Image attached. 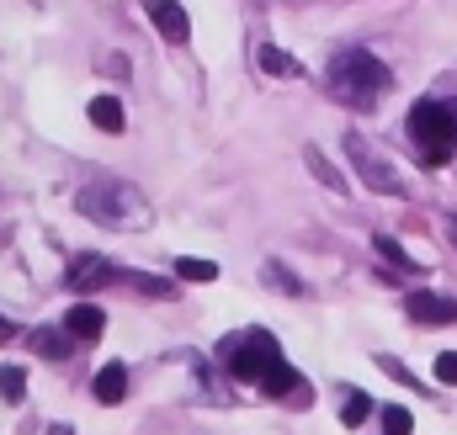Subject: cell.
Here are the masks:
<instances>
[{
    "label": "cell",
    "instance_id": "cell-22",
    "mask_svg": "<svg viewBox=\"0 0 457 435\" xmlns=\"http://www.w3.org/2000/svg\"><path fill=\"white\" fill-rule=\"evenodd\" d=\"M378 366H383V372H388L394 382H410V388H420V382H415V377L404 372V361H394V356H378Z\"/></svg>",
    "mask_w": 457,
    "mask_h": 435
},
{
    "label": "cell",
    "instance_id": "cell-15",
    "mask_svg": "<svg viewBox=\"0 0 457 435\" xmlns=\"http://www.w3.org/2000/svg\"><path fill=\"white\" fill-rule=\"evenodd\" d=\"M70 340H75V334H54V329H37V334H32V350H43V356H59V361H64V356H70Z\"/></svg>",
    "mask_w": 457,
    "mask_h": 435
},
{
    "label": "cell",
    "instance_id": "cell-11",
    "mask_svg": "<svg viewBox=\"0 0 457 435\" xmlns=\"http://www.w3.org/2000/svg\"><path fill=\"white\" fill-rule=\"evenodd\" d=\"M112 276H117V266L96 260V255H80L75 271H70V287H96V282H112Z\"/></svg>",
    "mask_w": 457,
    "mask_h": 435
},
{
    "label": "cell",
    "instance_id": "cell-25",
    "mask_svg": "<svg viewBox=\"0 0 457 435\" xmlns=\"http://www.w3.org/2000/svg\"><path fill=\"white\" fill-rule=\"evenodd\" d=\"M447 234H453V244H457V218H447Z\"/></svg>",
    "mask_w": 457,
    "mask_h": 435
},
{
    "label": "cell",
    "instance_id": "cell-16",
    "mask_svg": "<svg viewBox=\"0 0 457 435\" xmlns=\"http://www.w3.org/2000/svg\"><path fill=\"white\" fill-rule=\"evenodd\" d=\"M303 160H309V170H314V176H320V181H325V186H330V192H345L341 170H336V165H330V160H325V154H320V149H309V154H303Z\"/></svg>",
    "mask_w": 457,
    "mask_h": 435
},
{
    "label": "cell",
    "instance_id": "cell-1",
    "mask_svg": "<svg viewBox=\"0 0 457 435\" xmlns=\"http://www.w3.org/2000/svg\"><path fill=\"white\" fill-rule=\"evenodd\" d=\"M224 361L239 382H255V388H266L271 398H282V393L298 388V372L282 361V350H277V340H271L266 329H250V334H239L234 345L224 340Z\"/></svg>",
    "mask_w": 457,
    "mask_h": 435
},
{
    "label": "cell",
    "instance_id": "cell-10",
    "mask_svg": "<svg viewBox=\"0 0 457 435\" xmlns=\"http://www.w3.org/2000/svg\"><path fill=\"white\" fill-rule=\"evenodd\" d=\"M91 393H96V404H122V393H128V366H102L96 372V382H91Z\"/></svg>",
    "mask_w": 457,
    "mask_h": 435
},
{
    "label": "cell",
    "instance_id": "cell-20",
    "mask_svg": "<svg viewBox=\"0 0 457 435\" xmlns=\"http://www.w3.org/2000/svg\"><path fill=\"white\" fill-rule=\"evenodd\" d=\"M266 282H277L287 298H298V292H303V282H298V276H287V266H266Z\"/></svg>",
    "mask_w": 457,
    "mask_h": 435
},
{
    "label": "cell",
    "instance_id": "cell-12",
    "mask_svg": "<svg viewBox=\"0 0 457 435\" xmlns=\"http://www.w3.org/2000/svg\"><path fill=\"white\" fill-rule=\"evenodd\" d=\"M91 122H96L102 133H122V107H117V96H96V102H91Z\"/></svg>",
    "mask_w": 457,
    "mask_h": 435
},
{
    "label": "cell",
    "instance_id": "cell-21",
    "mask_svg": "<svg viewBox=\"0 0 457 435\" xmlns=\"http://www.w3.org/2000/svg\"><path fill=\"white\" fill-rule=\"evenodd\" d=\"M436 382L457 388V350H442V356H436Z\"/></svg>",
    "mask_w": 457,
    "mask_h": 435
},
{
    "label": "cell",
    "instance_id": "cell-13",
    "mask_svg": "<svg viewBox=\"0 0 457 435\" xmlns=\"http://www.w3.org/2000/svg\"><path fill=\"white\" fill-rule=\"evenodd\" d=\"M176 276H181V282H213L219 266H213V260H197V255H181V260H176Z\"/></svg>",
    "mask_w": 457,
    "mask_h": 435
},
{
    "label": "cell",
    "instance_id": "cell-19",
    "mask_svg": "<svg viewBox=\"0 0 457 435\" xmlns=\"http://www.w3.org/2000/svg\"><path fill=\"white\" fill-rule=\"evenodd\" d=\"M21 393H27V377H21L16 366H0V398H11V404H16Z\"/></svg>",
    "mask_w": 457,
    "mask_h": 435
},
{
    "label": "cell",
    "instance_id": "cell-7",
    "mask_svg": "<svg viewBox=\"0 0 457 435\" xmlns=\"http://www.w3.org/2000/svg\"><path fill=\"white\" fill-rule=\"evenodd\" d=\"M404 314L415 324H457V303L453 298H436V292H410L404 298Z\"/></svg>",
    "mask_w": 457,
    "mask_h": 435
},
{
    "label": "cell",
    "instance_id": "cell-6",
    "mask_svg": "<svg viewBox=\"0 0 457 435\" xmlns=\"http://www.w3.org/2000/svg\"><path fill=\"white\" fill-rule=\"evenodd\" d=\"M149 21L160 27L165 43H187L192 37V16H187L181 0H149Z\"/></svg>",
    "mask_w": 457,
    "mask_h": 435
},
{
    "label": "cell",
    "instance_id": "cell-8",
    "mask_svg": "<svg viewBox=\"0 0 457 435\" xmlns=\"http://www.w3.org/2000/svg\"><path fill=\"white\" fill-rule=\"evenodd\" d=\"M64 329H70L75 340H102V329H107V314H102L96 303H75V308L64 314Z\"/></svg>",
    "mask_w": 457,
    "mask_h": 435
},
{
    "label": "cell",
    "instance_id": "cell-9",
    "mask_svg": "<svg viewBox=\"0 0 457 435\" xmlns=\"http://www.w3.org/2000/svg\"><path fill=\"white\" fill-rule=\"evenodd\" d=\"M255 59H261V70H266V75H277V80H298V75H303V64H298L293 53H282L277 43H261V48H255Z\"/></svg>",
    "mask_w": 457,
    "mask_h": 435
},
{
    "label": "cell",
    "instance_id": "cell-18",
    "mask_svg": "<svg viewBox=\"0 0 457 435\" xmlns=\"http://www.w3.org/2000/svg\"><path fill=\"white\" fill-rule=\"evenodd\" d=\"M367 414H372V398H367V393H351V398H345V409H341V420L351 425V431H356Z\"/></svg>",
    "mask_w": 457,
    "mask_h": 435
},
{
    "label": "cell",
    "instance_id": "cell-14",
    "mask_svg": "<svg viewBox=\"0 0 457 435\" xmlns=\"http://www.w3.org/2000/svg\"><path fill=\"white\" fill-rule=\"evenodd\" d=\"M372 244H378V255H383V260H388V266H399V271H404V276H415V271H420V266H415V260H410V255H404V250H399V244H394V239H388V234H378V239H372Z\"/></svg>",
    "mask_w": 457,
    "mask_h": 435
},
{
    "label": "cell",
    "instance_id": "cell-23",
    "mask_svg": "<svg viewBox=\"0 0 457 435\" xmlns=\"http://www.w3.org/2000/svg\"><path fill=\"white\" fill-rule=\"evenodd\" d=\"M48 435H75L70 425H48Z\"/></svg>",
    "mask_w": 457,
    "mask_h": 435
},
{
    "label": "cell",
    "instance_id": "cell-2",
    "mask_svg": "<svg viewBox=\"0 0 457 435\" xmlns=\"http://www.w3.org/2000/svg\"><path fill=\"white\" fill-rule=\"evenodd\" d=\"M388 86H394V75H388L367 48H351V53H341V59L330 64V96L345 102V107H356V111H372L388 96Z\"/></svg>",
    "mask_w": 457,
    "mask_h": 435
},
{
    "label": "cell",
    "instance_id": "cell-3",
    "mask_svg": "<svg viewBox=\"0 0 457 435\" xmlns=\"http://www.w3.org/2000/svg\"><path fill=\"white\" fill-rule=\"evenodd\" d=\"M410 144L420 149V165H447L457 149V102H436V96H426V102H415L410 107Z\"/></svg>",
    "mask_w": 457,
    "mask_h": 435
},
{
    "label": "cell",
    "instance_id": "cell-17",
    "mask_svg": "<svg viewBox=\"0 0 457 435\" xmlns=\"http://www.w3.org/2000/svg\"><path fill=\"white\" fill-rule=\"evenodd\" d=\"M378 414H383V435H410L415 431V414L399 409V404H388V409H378Z\"/></svg>",
    "mask_w": 457,
    "mask_h": 435
},
{
    "label": "cell",
    "instance_id": "cell-5",
    "mask_svg": "<svg viewBox=\"0 0 457 435\" xmlns=\"http://www.w3.org/2000/svg\"><path fill=\"white\" fill-rule=\"evenodd\" d=\"M345 154H351L356 176H361V181H367L378 197H399V192H404L399 170H394V165H383V160L372 154V144H367V138H356V133H351V138H345Z\"/></svg>",
    "mask_w": 457,
    "mask_h": 435
},
{
    "label": "cell",
    "instance_id": "cell-24",
    "mask_svg": "<svg viewBox=\"0 0 457 435\" xmlns=\"http://www.w3.org/2000/svg\"><path fill=\"white\" fill-rule=\"evenodd\" d=\"M5 340H11V324H5V319H0V345H5Z\"/></svg>",
    "mask_w": 457,
    "mask_h": 435
},
{
    "label": "cell",
    "instance_id": "cell-4",
    "mask_svg": "<svg viewBox=\"0 0 457 435\" xmlns=\"http://www.w3.org/2000/svg\"><path fill=\"white\" fill-rule=\"evenodd\" d=\"M80 213L102 218V223H112V228H138V223L149 218V208H144V197H138L133 186L102 181V186H86V192H80Z\"/></svg>",
    "mask_w": 457,
    "mask_h": 435
}]
</instances>
